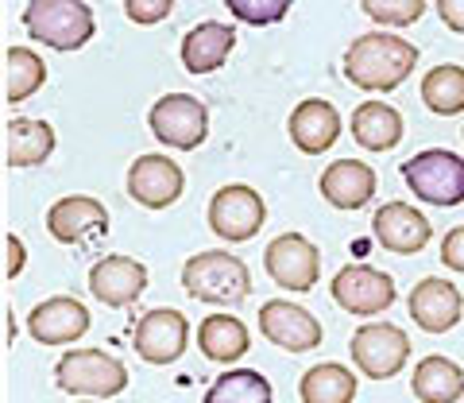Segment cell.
I'll return each instance as SVG.
<instances>
[{
    "label": "cell",
    "instance_id": "cell-1",
    "mask_svg": "<svg viewBox=\"0 0 464 403\" xmlns=\"http://www.w3.org/2000/svg\"><path fill=\"white\" fill-rule=\"evenodd\" d=\"M418 66V47L402 35L368 32L344 51V78L372 93H391Z\"/></svg>",
    "mask_w": 464,
    "mask_h": 403
},
{
    "label": "cell",
    "instance_id": "cell-2",
    "mask_svg": "<svg viewBox=\"0 0 464 403\" xmlns=\"http://www.w3.org/2000/svg\"><path fill=\"white\" fill-rule=\"evenodd\" d=\"M182 287L186 295L198 302H217V307H240L252 295V271L240 256L232 252H198L182 268Z\"/></svg>",
    "mask_w": 464,
    "mask_h": 403
},
{
    "label": "cell",
    "instance_id": "cell-3",
    "mask_svg": "<svg viewBox=\"0 0 464 403\" xmlns=\"http://www.w3.org/2000/svg\"><path fill=\"white\" fill-rule=\"evenodd\" d=\"M24 27L35 43H47L54 51H78L93 39L97 20L85 0H27Z\"/></svg>",
    "mask_w": 464,
    "mask_h": 403
},
{
    "label": "cell",
    "instance_id": "cell-4",
    "mask_svg": "<svg viewBox=\"0 0 464 403\" xmlns=\"http://www.w3.org/2000/svg\"><path fill=\"white\" fill-rule=\"evenodd\" d=\"M54 384L66 396L82 399H112L128 388V369L105 349H70L58 357Z\"/></svg>",
    "mask_w": 464,
    "mask_h": 403
},
{
    "label": "cell",
    "instance_id": "cell-5",
    "mask_svg": "<svg viewBox=\"0 0 464 403\" xmlns=\"http://www.w3.org/2000/svg\"><path fill=\"white\" fill-rule=\"evenodd\" d=\"M399 171L418 202H430V206H460L464 202V160L457 152L445 148L418 152Z\"/></svg>",
    "mask_w": 464,
    "mask_h": 403
},
{
    "label": "cell",
    "instance_id": "cell-6",
    "mask_svg": "<svg viewBox=\"0 0 464 403\" xmlns=\"http://www.w3.org/2000/svg\"><path fill=\"white\" fill-rule=\"evenodd\" d=\"M148 124H151L155 140H163L167 148H179V152H194L209 136V113L190 93L159 97L148 113Z\"/></svg>",
    "mask_w": 464,
    "mask_h": 403
},
{
    "label": "cell",
    "instance_id": "cell-7",
    "mask_svg": "<svg viewBox=\"0 0 464 403\" xmlns=\"http://www.w3.org/2000/svg\"><path fill=\"white\" fill-rule=\"evenodd\" d=\"M267 221V206L259 191L244 182H228L209 198V229L228 244L252 241Z\"/></svg>",
    "mask_w": 464,
    "mask_h": 403
},
{
    "label": "cell",
    "instance_id": "cell-8",
    "mask_svg": "<svg viewBox=\"0 0 464 403\" xmlns=\"http://www.w3.org/2000/svg\"><path fill=\"white\" fill-rule=\"evenodd\" d=\"M356 369L372 380H391L399 377L406 357H411V338L402 334V326L395 322H375V326H360L353 341H348Z\"/></svg>",
    "mask_w": 464,
    "mask_h": 403
},
{
    "label": "cell",
    "instance_id": "cell-9",
    "mask_svg": "<svg viewBox=\"0 0 464 403\" xmlns=\"http://www.w3.org/2000/svg\"><path fill=\"white\" fill-rule=\"evenodd\" d=\"M329 295L341 310L372 319V314H383L391 302H395V280L372 264H344L337 276H333Z\"/></svg>",
    "mask_w": 464,
    "mask_h": 403
},
{
    "label": "cell",
    "instance_id": "cell-10",
    "mask_svg": "<svg viewBox=\"0 0 464 403\" xmlns=\"http://www.w3.org/2000/svg\"><path fill=\"white\" fill-rule=\"evenodd\" d=\"M264 264H267V276L283 287V291H310L322 276V252H317V244L306 241L302 233H279L267 252H264Z\"/></svg>",
    "mask_w": 464,
    "mask_h": 403
},
{
    "label": "cell",
    "instance_id": "cell-11",
    "mask_svg": "<svg viewBox=\"0 0 464 403\" xmlns=\"http://www.w3.org/2000/svg\"><path fill=\"white\" fill-rule=\"evenodd\" d=\"M186 341H190V322L174 307L148 310L132 329V345L148 365H174L186 353Z\"/></svg>",
    "mask_w": 464,
    "mask_h": 403
},
{
    "label": "cell",
    "instance_id": "cell-12",
    "mask_svg": "<svg viewBox=\"0 0 464 403\" xmlns=\"http://www.w3.org/2000/svg\"><path fill=\"white\" fill-rule=\"evenodd\" d=\"M259 329H264V338L271 345H279L286 353H310L322 345V322L290 299L264 302L259 307Z\"/></svg>",
    "mask_w": 464,
    "mask_h": 403
},
{
    "label": "cell",
    "instance_id": "cell-13",
    "mask_svg": "<svg viewBox=\"0 0 464 403\" xmlns=\"http://www.w3.org/2000/svg\"><path fill=\"white\" fill-rule=\"evenodd\" d=\"M186 191V175L182 167L170 160V155H140V160L128 167V194L132 202H140L143 210H167L182 198Z\"/></svg>",
    "mask_w": 464,
    "mask_h": 403
},
{
    "label": "cell",
    "instance_id": "cell-14",
    "mask_svg": "<svg viewBox=\"0 0 464 403\" xmlns=\"http://www.w3.org/2000/svg\"><path fill=\"white\" fill-rule=\"evenodd\" d=\"M47 233L58 244H82L90 237H105L109 233V210L90 194L58 198L47 210Z\"/></svg>",
    "mask_w": 464,
    "mask_h": 403
},
{
    "label": "cell",
    "instance_id": "cell-15",
    "mask_svg": "<svg viewBox=\"0 0 464 403\" xmlns=\"http://www.w3.org/2000/svg\"><path fill=\"white\" fill-rule=\"evenodd\" d=\"M372 233H375V241H380L387 252L414 256V252H422L426 244H430L433 229H430V221H426L422 210L406 206V202H387V206L375 210Z\"/></svg>",
    "mask_w": 464,
    "mask_h": 403
},
{
    "label": "cell",
    "instance_id": "cell-16",
    "mask_svg": "<svg viewBox=\"0 0 464 403\" xmlns=\"http://www.w3.org/2000/svg\"><path fill=\"white\" fill-rule=\"evenodd\" d=\"M143 287H148V268L121 252L101 256L90 271V291L97 302H105V307H132L143 295Z\"/></svg>",
    "mask_w": 464,
    "mask_h": 403
},
{
    "label": "cell",
    "instance_id": "cell-17",
    "mask_svg": "<svg viewBox=\"0 0 464 403\" xmlns=\"http://www.w3.org/2000/svg\"><path fill=\"white\" fill-rule=\"evenodd\" d=\"M406 307H411V319L422 326L426 334H449L464 314V295L449 280L430 276L411 291Z\"/></svg>",
    "mask_w": 464,
    "mask_h": 403
},
{
    "label": "cell",
    "instance_id": "cell-18",
    "mask_svg": "<svg viewBox=\"0 0 464 403\" xmlns=\"http://www.w3.org/2000/svg\"><path fill=\"white\" fill-rule=\"evenodd\" d=\"M85 329H90V310H85V302L70 299V295H54L27 314V334L39 345H70V341H78Z\"/></svg>",
    "mask_w": 464,
    "mask_h": 403
},
{
    "label": "cell",
    "instance_id": "cell-19",
    "mask_svg": "<svg viewBox=\"0 0 464 403\" xmlns=\"http://www.w3.org/2000/svg\"><path fill=\"white\" fill-rule=\"evenodd\" d=\"M286 133H290V140H295L298 152L322 155L341 136V113L333 109L325 97H306V101L295 105V113H290Z\"/></svg>",
    "mask_w": 464,
    "mask_h": 403
},
{
    "label": "cell",
    "instance_id": "cell-20",
    "mask_svg": "<svg viewBox=\"0 0 464 403\" xmlns=\"http://www.w3.org/2000/svg\"><path fill=\"white\" fill-rule=\"evenodd\" d=\"M380 179H375V171L360 160H337L322 171V179H317V191L329 206L337 210H364Z\"/></svg>",
    "mask_w": 464,
    "mask_h": 403
},
{
    "label": "cell",
    "instance_id": "cell-21",
    "mask_svg": "<svg viewBox=\"0 0 464 403\" xmlns=\"http://www.w3.org/2000/svg\"><path fill=\"white\" fill-rule=\"evenodd\" d=\"M232 47H237V27L232 24H217V20H206L198 24L194 32H186L182 39V66L190 74H213L217 66L228 63Z\"/></svg>",
    "mask_w": 464,
    "mask_h": 403
},
{
    "label": "cell",
    "instance_id": "cell-22",
    "mask_svg": "<svg viewBox=\"0 0 464 403\" xmlns=\"http://www.w3.org/2000/svg\"><path fill=\"white\" fill-rule=\"evenodd\" d=\"M348 128H353V140L360 148L391 152L402 140V113L395 105H387V101H364V105H356Z\"/></svg>",
    "mask_w": 464,
    "mask_h": 403
},
{
    "label": "cell",
    "instance_id": "cell-23",
    "mask_svg": "<svg viewBox=\"0 0 464 403\" xmlns=\"http://www.w3.org/2000/svg\"><path fill=\"white\" fill-rule=\"evenodd\" d=\"M198 345L209 361L232 365L252 349V334H248V326L240 319H232V314H209V319L198 326Z\"/></svg>",
    "mask_w": 464,
    "mask_h": 403
},
{
    "label": "cell",
    "instance_id": "cell-24",
    "mask_svg": "<svg viewBox=\"0 0 464 403\" xmlns=\"http://www.w3.org/2000/svg\"><path fill=\"white\" fill-rule=\"evenodd\" d=\"M411 388L422 403H457L464 396V369L453 365L449 357L433 353V357H426V361H418Z\"/></svg>",
    "mask_w": 464,
    "mask_h": 403
},
{
    "label": "cell",
    "instance_id": "cell-25",
    "mask_svg": "<svg viewBox=\"0 0 464 403\" xmlns=\"http://www.w3.org/2000/svg\"><path fill=\"white\" fill-rule=\"evenodd\" d=\"M54 152V128L35 117H16L8 124V167H43Z\"/></svg>",
    "mask_w": 464,
    "mask_h": 403
},
{
    "label": "cell",
    "instance_id": "cell-26",
    "mask_svg": "<svg viewBox=\"0 0 464 403\" xmlns=\"http://www.w3.org/2000/svg\"><path fill=\"white\" fill-rule=\"evenodd\" d=\"M302 403H353L356 399V377L344 365H314L310 372H302L298 380Z\"/></svg>",
    "mask_w": 464,
    "mask_h": 403
},
{
    "label": "cell",
    "instance_id": "cell-27",
    "mask_svg": "<svg viewBox=\"0 0 464 403\" xmlns=\"http://www.w3.org/2000/svg\"><path fill=\"white\" fill-rule=\"evenodd\" d=\"M422 101L438 117H457V113H464V66H453V63L433 66L422 78Z\"/></svg>",
    "mask_w": 464,
    "mask_h": 403
},
{
    "label": "cell",
    "instance_id": "cell-28",
    "mask_svg": "<svg viewBox=\"0 0 464 403\" xmlns=\"http://www.w3.org/2000/svg\"><path fill=\"white\" fill-rule=\"evenodd\" d=\"M206 403H271V384L256 369H232L213 380Z\"/></svg>",
    "mask_w": 464,
    "mask_h": 403
},
{
    "label": "cell",
    "instance_id": "cell-29",
    "mask_svg": "<svg viewBox=\"0 0 464 403\" xmlns=\"http://www.w3.org/2000/svg\"><path fill=\"white\" fill-rule=\"evenodd\" d=\"M43 82H47V63H43L35 51L8 47V101L12 105H20V101L39 93Z\"/></svg>",
    "mask_w": 464,
    "mask_h": 403
},
{
    "label": "cell",
    "instance_id": "cell-30",
    "mask_svg": "<svg viewBox=\"0 0 464 403\" xmlns=\"http://www.w3.org/2000/svg\"><path fill=\"white\" fill-rule=\"evenodd\" d=\"M360 8L383 27H411L426 16V0H360Z\"/></svg>",
    "mask_w": 464,
    "mask_h": 403
},
{
    "label": "cell",
    "instance_id": "cell-31",
    "mask_svg": "<svg viewBox=\"0 0 464 403\" xmlns=\"http://www.w3.org/2000/svg\"><path fill=\"white\" fill-rule=\"evenodd\" d=\"M225 5H228L232 16H237L240 24H248V27L279 24L290 12V0H225Z\"/></svg>",
    "mask_w": 464,
    "mask_h": 403
},
{
    "label": "cell",
    "instance_id": "cell-32",
    "mask_svg": "<svg viewBox=\"0 0 464 403\" xmlns=\"http://www.w3.org/2000/svg\"><path fill=\"white\" fill-rule=\"evenodd\" d=\"M170 8H174V0H124V16L140 27L163 24L170 16Z\"/></svg>",
    "mask_w": 464,
    "mask_h": 403
},
{
    "label": "cell",
    "instance_id": "cell-33",
    "mask_svg": "<svg viewBox=\"0 0 464 403\" xmlns=\"http://www.w3.org/2000/svg\"><path fill=\"white\" fill-rule=\"evenodd\" d=\"M441 264L453 268V271H464V225H453L441 241Z\"/></svg>",
    "mask_w": 464,
    "mask_h": 403
},
{
    "label": "cell",
    "instance_id": "cell-34",
    "mask_svg": "<svg viewBox=\"0 0 464 403\" xmlns=\"http://www.w3.org/2000/svg\"><path fill=\"white\" fill-rule=\"evenodd\" d=\"M438 16L445 20L449 32L464 35V0H438Z\"/></svg>",
    "mask_w": 464,
    "mask_h": 403
},
{
    "label": "cell",
    "instance_id": "cell-35",
    "mask_svg": "<svg viewBox=\"0 0 464 403\" xmlns=\"http://www.w3.org/2000/svg\"><path fill=\"white\" fill-rule=\"evenodd\" d=\"M5 244H8V280H16V276H20V271H24V264H27L24 241H20L16 233H8V237H5Z\"/></svg>",
    "mask_w": 464,
    "mask_h": 403
},
{
    "label": "cell",
    "instance_id": "cell-36",
    "mask_svg": "<svg viewBox=\"0 0 464 403\" xmlns=\"http://www.w3.org/2000/svg\"><path fill=\"white\" fill-rule=\"evenodd\" d=\"M82 403H93V399H82Z\"/></svg>",
    "mask_w": 464,
    "mask_h": 403
}]
</instances>
